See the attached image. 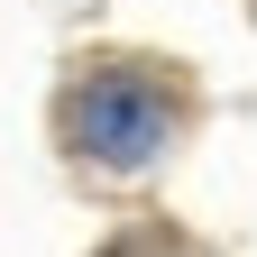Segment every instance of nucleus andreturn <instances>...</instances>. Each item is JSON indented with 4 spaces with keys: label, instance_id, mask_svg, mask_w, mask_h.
<instances>
[{
    "label": "nucleus",
    "instance_id": "nucleus-1",
    "mask_svg": "<svg viewBox=\"0 0 257 257\" xmlns=\"http://www.w3.org/2000/svg\"><path fill=\"white\" fill-rule=\"evenodd\" d=\"M64 138L92 166H147L175 138V83L147 74V64H101L64 92Z\"/></svg>",
    "mask_w": 257,
    "mask_h": 257
}]
</instances>
